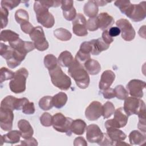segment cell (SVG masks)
I'll return each instance as SVG.
<instances>
[{"label":"cell","mask_w":146,"mask_h":146,"mask_svg":"<svg viewBox=\"0 0 146 146\" xmlns=\"http://www.w3.org/2000/svg\"><path fill=\"white\" fill-rule=\"evenodd\" d=\"M68 68V74L75 80L78 87L85 89L88 87L90 82V76L83 66L74 59Z\"/></svg>","instance_id":"1"},{"label":"cell","mask_w":146,"mask_h":146,"mask_svg":"<svg viewBox=\"0 0 146 146\" xmlns=\"http://www.w3.org/2000/svg\"><path fill=\"white\" fill-rule=\"evenodd\" d=\"M34 10L36 14V20L46 28H51L55 24V18L48 11V8L43 5L40 1H35Z\"/></svg>","instance_id":"2"},{"label":"cell","mask_w":146,"mask_h":146,"mask_svg":"<svg viewBox=\"0 0 146 146\" xmlns=\"http://www.w3.org/2000/svg\"><path fill=\"white\" fill-rule=\"evenodd\" d=\"M48 71L51 82L55 87L61 90H67L70 88L71 85V79L63 72L59 65Z\"/></svg>","instance_id":"3"},{"label":"cell","mask_w":146,"mask_h":146,"mask_svg":"<svg viewBox=\"0 0 146 146\" xmlns=\"http://www.w3.org/2000/svg\"><path fill=\"white\" fill-rule=\"evenodd\" d=\"M29 72L25 68H21L15 72L14 78L9 83L10 90L15 94L23 92L26 90V79Z\"/></svg>","instance_id":"4"},{"label":"cell","mask_w":146,"mask_h":146,"mask_svg":"<svg viewBox=\"0 0 146 146\" xmlns=\"http://www.w3.org/2000/svg\"><path fill=\"white\" fill-rule=\"evenodd\" d=\"M72 121L71 118L66 117L61 113H56L52 116V125L56 131L66 133L67 136H71V125Z\"/></svg>","instance_id":"5"},{"label":"cell","mask_w":146,"mask_h":146,"mask_svg":"<svg viewBox=\"0 0 146 146\" xmlns=\"http://www.w3.org/2000/svg\"><path fill=\"white\" fill-rule=\"evenodd\" d=\"M146 2L143 1L139 4H131L125 15L133 22H140L146 17Z\"/></svg>","instance_id":"6"},{"label":"cell","mask_w":146,"mask_h":146,"mask_svg":"<svg viewBox=\"0 0 146 146\" xmlns=\"http://www.w3.org/2000/svg\"><path fill=\"white\" fill-rule=\"evenodd\" d=\"M31 39L34 42L35 48L40 51H43L48 48L49 44L46 39L43 30L40 26L34 27L33 31L30 33Z\"/></svg>","instance_id":"7"},{"label":"cell","mask_w":146,"mask_h":146,"mask_svg":"<svg viewBox=\"0 0 146 146\" xmlns=\"http://www.w3.org/2000/svg\"><path fill=\"white\" fill-rule=\"evenodd\" d=\"M144 107H145V104L143 100L131 96L125 99L123 109L126 115L129 116L132 115H137L140 109Z\"/></svg>","instance_id":"8"},{"label":"cell","mask_w":146,"mask_h":146,"mask_svg":"<svg viewBox=\"0 0 146 146\" xmlns=\"http://www.w3.org/2000/svg\"><path fill=\"white\" fill-rule=\"evenodd\" d=\"M117 27L120 30L121 38L126 41L132 40L136 35L135 29L131 23L126 19H120L116 22Z\"/></svg>","instance_id":"9"},{"label":"cell","mask_w":146,"mask_h":146,"mask_svg":"<svg viewBox=\"0 0 146 146\" xmlns=\"http://www.w3.org/2000/svg\"><path fill=\"white\" fill-rule=\"evenodd\" d=\"M146 86L144 81L139 79L131 80L126 86L128 94L132 97L141 98L143 96V90Z\"/></svg>","instance_id":"10"},{"label":"cell","mask_w":146,"mask_h":146,"mask_svg":"<svg viewBox=\"0 0 146 146\" xmlns=\"http://www.w3.org/2000/svg\"><path fill=\"white\" fill-rule=\"evenodd\" d=\"M86 24L87 21L84 16L81 13H78L72 21L73 33L78 36H86L88 34Z\"/></svg>","instance_id":"11"},{"label":"cell","mask_w":146,"mask_h":146,"mask_svg":"<svg viewBox=\"0 0 146 146\" xmlns=\"http://www.w3.org/2000/svg\"><path fill=\"white\" fill-rule=\"evenodd\" d=\"M14 113L13 110L0 108V127L5 131H9L13 128Z\"/></svg>","instance_id":"12"},{"label":"cell","mask_w":146,"mask_h":146,"mask_svg":"<svg viewBox=\"0 0 146 146\" xmlns=\"http://www.w3.org/2000/svg\"><path fill=\"white\" fill-rule=\"evenodd\" d=\"M102 115V104L98 101L91 102L85 111L86 117L90 121L98 120Z\"/></svg>","instance_id":"13"},{"label":"cell","mask_w":146,"mask_h":146,"mask_svg":"<svg viewBox=\"0 0 146 146\" xmlns=\"http://www.w3.org/2000/svg\"><path fill=\"white\" fill-rule=\"evenodd\" d=\"M104 133L96 124H90L86 128V138L88 141L92 143H99L101 141Z\"/></svg>","instance_id":"14"},{"label":"cell","mask_w":146,"mask_h":146,"mask_svg":"<svg viewBox=\"0 0 146 146\" xmlns=\"http://www.w3.org/2000/svg\"><path fill=\"white\" fill-rule=\"evenodd\" d=\"M9 46L13 49L25 55L33 51L35 48L33 42L24 41L20 38L9 42Z\"/></svg>","instance_id":"15"},{"label":"cell","mask_w":146,"mask_h":146,"mask_svg":"<svg viewBox=\"0 0 146 146\" xmlns=\"http://www.w3.org/2000/svg\"><path fill=\"white\" fill-rule=\"evenodd\" d=\"M73 4L74 1L72 0L61 1V8L63 11V17L69 21H73L76 16V11Z\"/></svg>","instance_id":"16"},{"label":"cell","mask_w":146,"mask_h":146,"mask_svg":"<svg viewBox=\"0 0 146 146\" xmlns=\"http://www.w3.org/2000/svg\"><path fill=\"white\" fill-rule=\"evenodd\" d=\"M115 79V74L111 70H106L104 71L100 78L99 82V89L102 90H106L111 86L113 82Z\"/></svg>","instance_id":"17"},{"label":"cell","mask_w":146,"mask_h":146,"mask_svg":"<svg viewBox=\"0 0 146 146\" xmlns=\"http://www.w3.org/2000/svg\"><path fill=\"white\" fill-rule=\"evenodd\" d=\"M18 127L24 139L31 137L34 134V130L30 123L25 119H21L18 122Z\"/></svg>","instance_id":"18"},{"label":"cell","mask_w":146,"mask_h":146,"mask_svg":"<svg viewBox=\"0 0 146 146\" xmlns=\"http://www.w3.org/2000/svg\"><path fill=\"white\" fill-rule=\"evenodd\" d=\"M97 18L99 22V28L103 31L107 30L111 27L115 22L113 17L107 13H101L98 15Z\"/></svg>","instance_id":"19"},{"label":"cell","mask_w":146,"mask_h":146,"mask_svg":"<svg viewBox=\"0 0 146 146\" xmlns=\"http://www.w3.org/2000/svg\"><path fill=\"white\" fill-rule=\"evenodd\" d=\"M83 67L88 74L91 75L98 74L101 70V66L99 62L92 59L86 61L83 64Z\"/></svg>","instance_id":"20"},{"label":"cell","mask_w":146,"mask_h":146,"mask_svg":"<svg viewBox=\"0 0 146 146\" xmlns=\"http://www.w3.org/2000/svg\"><path fill=\"white\" fill-rule=\"evenodd\" d=\"M91 42L92 44V50L91 54L93 55H98L102 51L107 50L110 47V45L106 43L102 38L92 39L91 40Z\"/></svg>","instance_id":"21"},{"label":"cell","mask_w":146,"mask_h":146,"mask_svg":"<svg viewBox=\"0 0 146 146\" xmlns=\"http://www.w3.org/2000/svg\"><path fill=\"white\" fill-rule=\"evenodd\" d=\"M21 133L20 131L17 130L11 131L5 134L1 137L2 142L6 143H10L11 144L18 143L20 141Z\"/></svg>","instance_id":"22"},{"label":"cell","mask_w":146,"mask_h":146,"mask_svg":"<svg viewBox=\"0 0 146 146\" xmlns=\"http://www.w3.org/2000/svg\"><path fill=\"white\" fill-rule=\"evenodd\" d=\"M83 11L87 17L90 18L96 17L99 11L98 6L95 1H88L84 6Z\"/></svg>","instance_id":"23"},{"label":"cell","mask_w":146,"mask_h":146,"mask_svg":"<svg viewBox=\"0 0 146 146\" xmlns=\"http://www.w3.org/2000/svg\"><path fill=\"white\" fill-rule=\"evenodd\" d=\"M107 134L111 140L114 143L123 141L126 139L127 135L119 128H110L107 129Z\"/></svg>","instance_id":"24"},{"label":"cell","mask_w":146,"mask_h":146,"mask_svg":"<svg viewBox=\"0 0 146 146\" xmlns=\"http://www.w3.org/2000/svg\"><path fill=\"white\" fill-rule=\"evenodd\" d=\"M128 137L131 145H141L145 143L146 141L145 135L137 130L131 131Z\"/></svg>","instance_id":"25"},{"label":"cell","mask_w":146,"mask_h":146,"mask_svg":"<svg viewBox=\"0 0 146 146\" xmlns=\"http://www.w3.org/2000/svg\"><path fill=\"white\" fill-rule=\"evenodd\" d=\"M128 116L125 113L123 107H120L115 110L114 112L113 119L119 125L120 128L124 127L126 125L128 122Z\"/></svg>","instance_id":"26"},{"label":"cell","mask_w":146,"mask_h":146,"mask_svg":"<svg viewBox=\"0 0 146 146\" xmlns=\"http://www.w3.org/2000/svg\"><path fill=\"white\" fill-rule=\"evenodd\" d=\"M74 60V59L71 53L68 51H64L60 54L58 58V63L62 67H68Z\"/></svg>","instance_id":"27"},{"label":"cell","mask_w":146,"mask_h":146,"mask_svg":"<svg viewBox=\"0 0 146 146\" xmlns=\"http://www.w3.org/2000/svg\"><path fill=\"white\" fill-rule=\"evenodd\" d=\"M87 128L86 122L82 119H76L72 121L71 125V131L75 135H83Z\"/></svg>","instance_id":"28"},{"label":"cell","mask_w":146,"mask_h":146,"mask_svg":"<svg viewBox=\"0 0 146 146\" xmlns=\"http://www.w3.org/2000/svg\"><path fill=\"white\" fill-rule=\"evenodd\" d=\"M68 98L64 92H60L52 97L53 106L56 108H61L67 103Z\"/></svg>","instance_id":"29"},{"label":"cell","mask_w":146,"mask_h":146,"mask_svg":"<svg viewBox=\"0 0 146 146\" xmlns=\"http://www.w3.org/2000/svg\"><path fill=\"white\" fill-rule=\"evenodd\" d=\"M18 98L9 95L5 97L1 103V107L2 108L10 109L11 110H16V106Z\"/></svg>","instance_id":"30"},{"label":"cell","mask_w":146,"mask_h":146,"mask_svg":"<svg viewBox=\"0 0 146 146\" xmlns=\"http://www.w3.org/2000/svg\"><path fill=\"white\" fill-rule=\"evenodd\" d=\"M19 35L18 34L15 33L10 30H2L0 34V38L1 41L11 42L17 40L19 38Z\"/></svg>","instance_id":"31"},{"label":"cell","mask_w":146,"mask_h":146,"mask_svg":"<svg viewBox=\"0 0 146 146\" xmlns=\"http://www.w3.org/2000/svg\"><path fill=\"white\" fill-rule=\"evenodd\" d=\"M54 35L58 39L62 41L69 40L72 37L71 33L67 29L63 28L55 29L54 31Z\"/></svg>","instance_id":"32"},{"label":"cell","mask_w":146,"mask_h":146,"mask_svg":"<svg viewBox=\"0 0 146 146\" xmlns=\"http://www.w3.org/2000/svg\"><path fill=\"white\" fill-rule=\"evenodd\" d=\"M44 64L48 71L51 70L58 65V59L52 54H47L44 58Z\"/></svg>","instance_id":"33"},{"label":"cell","mask_w":146,"mask_h":146,"mask_svg":"<svg viewBox=\"0 0 146 146\" xmlns=\"http://www.w3.org/2000/svg\"><path fill=\"white\" fill-rule=\"evenodd\" d=\"M39 106L43 111H48L52 108V97L45 96L42 97L39 101Z\"/></svg>","instance_id":"34"},{"label":"cell","mask_w":146,"mask_h":146,"mask_svg":"<svg viewBox=\"0 0 146 146\" xmlns=\"http://www.w3.org/2000/svg\"><path fill=\"white\" fill-rule=\"evenodd\" d=\"M115 111V108L113 103L111 102H107L102 106V116L103 118H109L114 113Z\"/></svg>","instance_id":"35"},{"label":"cell","mask_w":146,"mask_h":146,"mask_svg":"<svg viewBox=\"0 0 146 146\" xmlns=\"http://www.w3.org/2000/svg\"><path fill=\"white\" fill-rule=\"evenodd\" d=\"M137 115L139 117V123L137 124L138 128L141 131L144 132V133H145V107H144L140 109L137 113Z\"/></svg>","instance_id":"36"},{"label":"cell","mask_w":146,"mask_h":146,"mask_svg":"<svg viewBox=\"0 0 146 146\" xmlns=\"http://www.w3.org/2000/svg\"><path fill=\"white\" fill-rule=\"evenodd\" d=\"M29 16L27 11L22 9L17 10L15 13V21L20 25L23 22L29 21Z\"/></svg>","instance_id":"37"},{"label":"cell","mask_w":146,"mask_h":146,"mask_svg":"<svg viewBox=\"0 0 146 146\" xmlns=\"http://www.w3.org/2000/svg\"><path fill=\"white\" fill-rule=\"evenodd\" d=\"M15 72L6 67H2L0 70V82L3 83L5 80L13 79L14 77Z\"/></svg>","instance_id":"38"},{"label":"cell","mask_w":146,"mask_h":146,"mask_svg":"<svg viewBox=\"0 0 146 146\" xmlns=\"http://www.w3.org/2000/svg\"><path fill=\"white\" fill-rule=\"evenodd\" d=\"M115 92V97L120 100H125L128 96V92L127 90L122 86L117 85L114 88Z\"/></svg>","instance_id":"39"},{"label":"cell","mask_w":146,"mask_h":146,"mask_svg":"<svg viewBox=\"0 0 146 146\" xmlns=\"http://www.w3.org/2000/svg\"><path fill=\"white\" fill-rule=\"evenodd\" d=\"M21 2V1L18 0H2L1 2V5L2 7L5 8L8 10H11L18 6Z\"/></svg>","instance_id":"40"},{"label":"cell","mask_w":146,"mask_h":146,"mask_svg":"<svg viewBox=\"0 0 146 146\" xmlns=\"http://www.w3.org/2000/svg\"><path fill=\"white\" fill-rule=\"evenodd\" d=\"M131 3L129 0H119L116 1L114 2L115 6L117 7L120 11L124 14H125V11L131 5Z\"/></svg>","instance_id":"41"},{"label":"cell","mask_w":146,"mask_h":146,"mask_svg":"<svg viewBox=\"0 0 146 146\" xmlns=\"http://www.w3.org/2000/svg\"><path fill=\"white\" fill-rule=\"evenodd\" d=\"M86 26L87 29L91 31L97 30L99 29V22L98 18L96 17L90 18L87 21Z\"/></svg>","instance_id":"42"},{"label":"cell","mask_w":146,"mask_h":146,"mask_svg":"<svg viewBox=\"0 0 146 146\" xmlns=\"http://www.w3.org/2000/svg\"><path fill=\"white\" fill-rule=\"evenodd\" d=\"M90 54H87L83 52H82L81 51L79 50L76 55H75V60L79 63L80 64H81L82 66H83V64H84V63L87 61L88 60H89L90 59H91V56H90Z\"/></svg>","instance_id":"43"},{"label":"cell","mask_w":146,"mask_h":146,"mask_svg":"<svg viewBox=\"0 0 146 146\" xmlns=\"http://www.w3.org/2000/svg\"><path fill=\"white\" fill-rule=\"evenodd\" d=\"M52 116L47 112L43 113L40 117V122L44 127H50L52 125Z\"/></svg>","instance_id":"44"},{"label":"cell","mask_w":146,"mask_h":146,"mask_svg":"<svg viewBox=\"0 0 146 146\" xmlns=\"http://www.w3.org/2000/svg\"><path fill=\"white\" fill-rule=\"evenodd\" d=\"M9 10L5 8L1 7V29H3L7 25L9 20Z\"/></svg>","instance_id":"45"},{"label":"cell","mask_w":146,"mask_h":146,"mask_svg":"<svg viewBox=\"0 0 146 146\" xmlns=\"http://www.w3.org/2000/svg\"><path fill=\"white\" fill-rule=\"evenodd\" d=\"M22 112L26 115H31L35 112V107L34 104L33 102H27L23 107Z\"/></svg>","instance_id":"46"},{"label":"cell","mask_w":146,"mask_h":146,"mask_svg":"<svg viewBox=\"0 0 146 146\" xmlns=\"http://www.w3.org/2000/svg\"><path fill=\"white\" fill-rule=\"evenodd\" d=\"M34 27H34L29 21L23 22L21 24V29L25 34H30L34 29Z\"/></svg>","instance_id":"47"},{"label":"cell","mask_w":146,"mask_h":146,"mask_svg":"<svg viewBox=\"0 0 146 146\" xmlns=\"http://www.w3.org/2000/svg\"><path fill=\"white\" fill-rule=\"evenodd\" d=\"M101 92L103 96V98L107 99H112L115 97V92L113 88H108L104 90H102Z\"/></svg>","instance_id":"48"},{"label":"cell","mask_w":146,"mask_h":146,"mask_svg":"<svg viewBox=\"0 0 146 146\" xmlns=\"http://www.w3.org/2000/svg\"><path fill=\"white\" fill-rule=\"evenodd\" d=\"M46 7H57L61 5V1H40Z\"/></svg>","instance_id":"49"},{"label":"cell","mask_w":146,"mask_h":146,"mask_svg":"<svg viewBox=\"0 0 146 146\" xmlns=\"http://www.w3.org/2000/svg\"><path fill=\"white\" fill-rule=\"evenodd\" d=\"M102 38L103 40L106 43H107V44H109V45H110V44L111 43H112L113 41V38L109 35L108 30L103 31V32L102 34Z\"/></svg>","instance_id":"50"},{"label":"cell","mask_w":146,"mask_h":146,"mask_svg":"<svg viewBox=\"0 0 146 146\" xmlns=\"http://www.w3.org/2000/svg\"><path fill=\"white\" fill-rule=\"evenodd\" d=\"M106 129L110 128H120L119 125L116 123V121L113 119H110L107 120L104 124Z\"/></svg>","instance_id":"51"},{"label":"cell","mask_w":146,"mask_h":146,"mask_svg":"<svg viewBox=\"0 0 146 146\" xmlns=\"http://www.w3.org/2000/svg\"><path fill=\"white\" fill-rule=\"evenodd\" d=\"M98 144L100 145H113L114 143L111 140L107 133H104L102 140L98 143Z\"/></svg>","instance_id":"52"},{"label":"cell","mask_w":146,"mask_h":146,"mask_svg":"<svg viewBox=\"0 0 146 146\" xmlns=\"http://www.w3.org/2000/svg\"><path fill=\"white\" fill-rule=\"evenodd\" d=\"M21 141V144L23 145H30V146L38 145L37 140L35 138H33L32 137Z\"/></svg>","instance_id":"53"},{"label":"cell","mask_w":146,"mask_h":146,"mask_svg":"<svg viewBox=\"0 0 146 146\" xmlns=\"http://www.w3.org/2000/svg\"><path fill=\"white\" fill-rule=\"evenodd\" d=\"M74 146H78V145L87 146V143L86 140L83 137L80 136V137H78L75 139V140L74 141Z\"/></svg>","instance_id":"54"},{"label":"cell","mask_w":146,"mask_h":146,"mask_svg":"<svg viewBox=\"0 0 146 146\" xmlns=\"http://www.w3.org/2000/svg\"><path fill=\"white\" fill-rule=\"evenodd\" d=\"M108 34L111 37L118 36L120 33V30L117 27H111L108 30Z\"/></svg>","instance_id":"55"},{"label":"cell","mask_w":146,"mask_h":146,"mask_svg":"<svg viewBox=\"0 0 146 146\" xmlns=\"http://www.w3.org/2000/svg\"><path fill=\"white\" fill-rule=\"evenodd\" d=\"M138 33L141 37L145 38V26H143L141 27L139 30Z\"/></svg>","instance_id":"56"},{"label":"cell","mask_w":146,"mask_h":146,"mask_svg":"<svg viewBox=\"0 0 146 146\" xmlns=\"http://www.w3.org/2000/svg\"><path fill=\"white\" fill-rule=\"evenodd\" d=\"M95 1L98 6H103L106 5L108 3L111 2V1H103V0Z\"/></svg>","instance_id":"57"}]
</instances>
